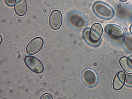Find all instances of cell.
Here are the masks:
<instances>
[{
    "mask_svg": "<svg viewBox=\"0 0 132 99\" xmlns=\"http://www.w3.org/2000/svg\"><path fill=\"white\" fill-rule=\"evenodd\" d=\"M94 13L98 16L105 19L112 18L114 15L113 9L104 3L98 2L95 3L93 6Z\"/></svg>",
    "mask_w": 132,
    "mask_h": 99,
    "instance_id": "1",
    "label": "cell"
},
{
    "mask_svg": "<svg viewBox=\"0 0 132 99\" xmlns=\"http://www.w3.org/2000/svg\"><path fill=\"white\" fill-rule=\"evenodd\" d=\"M24 62L28 69L36 73H42L44 69L42 62L34 56H27L24 59Z\"/></svg>",
    "mask_w": 132,
    "mask_h": 99,
    "instance_id": "2",
    "label": "cell"
},
{
    "mask_svg": "<svg viewBox=\"0 0 132 99\" xmlns=\"http://www.w3.org/2000/svg\"><path fill=\"white\" fill-rule=\"evenodd\" d=\"M44 43V40L42 38L39 37H36L28 44L26 48V51L30 55L36 54L42 49Z\"/></svg>",
    "mask_w": 132,
    "mask_h": 99,
    "instance_id": "3",
    "label": "cell"
},
{
    "mask_svg": "<svg viewBox=\"0 0 132 99\" xmlns=\"http://www.w3.org/2000/svg\"><path fill=\"white\" fill-rule=\"evenodd\" d=\"M106 34L109 37L114 39L122 37L124 33L122 29L119 26L113 24L106 25L104 27Z\"/></svg>",
    "mask_w": 132,
    "mask_h": 99,
    "instance_id": "4",
    "label": "cell"
},
{
    "mask_svg": "<svg viewBox=\"0 0 132 99\" xmlns=\"http://www.w3.org/2000/svg\"><path fill=\"white\" fill-rule=\"evenodd\" d=\"M62 15L60 11L57 10H54L51 13L50 16V26L54 30H58L62 25Z\"/></svg>",
    "mask_w": 132,
    "mask_h": 99,
    "instance_id": "5",
    "label": "cell"
},
{
    "mask_svg": "<svg viewBox=\"0 0 132 99\" xmlns=\"http://www.w3.org/2000/svg\"><path fill=\"white\" fill-rule=\"evenodd\" d=\"M103 29L100 24L96 23L91 27L89 33V39L92 43L98 42L100 39L103 34Z\"/></svg>",
    "mask_w": 132,
    "mask_h": 99,
    "instance_id": "6",
    "label": "cell"
},
{
    "mask_svg": "<svg viewBox=\"0 0 132 99\" xmlns=\"http://www.w3.org/2000/svg\"><path fill=\"white\" fill-rule=\"evenodd\" d=\"M126 74L123 71H120L116 75L113 80V88L116 90L121 89L125 84Z\"/></svg>",
    "mask_w": 132,
    "mask_h": 99,
    "instance_id": "7",
    "label": "cell"
},
{
    "mask_svg": "<svg viewBox=\"0 0 132 99\" xmlns=\"http://www.w3.org/2000/svg\"><path fill=\"white\" fill-rule=\"evenodd\" d=\"M27 4L26 0H16L14 5V10L19 16L25 15L27 10Z\"/></svg>",
    "mask_w": 132,
    "mask_h": 99,
    "instance_id": "8",
    "label": "cell"
},
{
    "mask_svg": "<svg viewBox=\"0 0 132 99\" xmlns=\"http://www.w3.org/2000/svg\"><path fill=\"white\" fill-rule=\"evenodd\" d=\"M82 77L84 81L88 85H93L96 83V75L91 70H85L83 73Z\"/></svg>",
    "mask_w": 132,
    "mask_h": 99,
    "instance_id": "9",
    "label": "cell"
},
{
    "mask_svg": "<svg viewBox=\"0 0 132 99\" xmlns=\"http://www.w3.org/2000/svg\"><path fill=\"white\" fill-rule=\"evenodd\" d=\"M121 67L126 72L132 73V61L131 59L126 57H121L119 61Z\"/></svg>",
    "mask_w": 132,
    "mask_h": 99,
    "instance_id": "10",
    "label": "cell"
},
{
    "mask_svg": "<svg viewBox=\"0 0 132 99\" xmlns=\"http://www.w3.org/2000/svg\"><path fill=\"white\" fill-rule=\"evenodd\" d=\"M124 42L126 48L132 51V37L129 35L126 36L124 39Z\"/></svg>",
    "mask_w": 132,
    "mask_h": 99,
    "instance_id": "11",
    "label": "cell"
},
{
    "mask_svg": "<svg viewBox=\"0 0 132 99\" xmlns=\"http://www.w3.org/2000/svg\"><path fill=\"white\" fill-rule=\"evenodd\" d=\"M125 84L126 86L132 87V74L126 75Z\"/></svg>",
    "mask_w": 132,
    "mask_h": 99,
    "instance_id": "12",
    "label": "cell"
},
{
    "mask_svg": "<svg viewBox=\"0 0 132 99\" xmlns=\"http://www.w3.org/2000/svg\"><path fill=\"white\" fill-rule=\"evenodd\" d=\"M40 99H53V97L52 95L49 93H46L42 95Z\"/></svg>",
    "mask_w": 132,
    "mask_h": 99,
    "instance_id": "13",
    "label": "cell"
},
{
    "mask_svg": "<svg viewBox=\"0 0 132 99\" xmlns=\"http://www.w3.org/2000/svg\"><path fill=\"white\" fill-rule=\"evenodd\" d=\"M16 0H5L6 4L9 6H12L14 4Z\"/></svg>",
    "mask_w": 132,
    "mask_h": 99,
    "instance_id": "14",
    "label": "cell"
},
{
    "mask_svg": "<svg viewBox=\"0 0 132 99\" xmlns=\"http://www.w3.org/2000/svg\"><path fill=\"white\" fill-rule=\"evenodd\" d=\"M130 31L131 33L132 34V25L130 27Z\"/></svg>",
    "mask_w": 132,
    "mask_h": 99,
    "instance_id": "15",
    "label": "cell"
},
{
    "mask_svg": "<svg viewBox=\"0 0 132 99\" xmlns=\"http://www.w3.org/2000/svg\"><path fill=\"white\" fill-rule=\"evenodd\" d=\"M119 1L121 2H124L127 1H128V0H119Z\"/></svg>",
    "mask_w": 132,
    "mask_h": 99,
    "instance_id": "16",
    "label": "cell"
},
{
    "mask_svg": "<svg viewBox=\"0 0 132 99\" xmlns=\"http://www.w3.org/2000/svg\"><path fill=\"white\" fill-rule=\"evenodd\" d=\"M130 59L131 60V61H132V56H131L130 57Z\"/></svg>",
    "mask_w": 132,
    "mask_h": 99,
    "instance_id": "17",
    "label": "cell"
}]
</instances>
